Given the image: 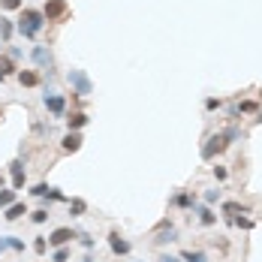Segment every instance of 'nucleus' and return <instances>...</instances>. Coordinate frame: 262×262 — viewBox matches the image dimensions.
<instances>
[{
    "mask_svg": "<svg viewBox=\"0 0 262 262\" xmlns=\"http://www.w3.org/2000/svg\"><path fill=\"white\" fill-rule=\"evenodd\" d=\"M42 24H45V15L40 9H21V19H19V24H15V30H19L21 37L33 40L42 30Z\"/></svg>",
    "mask_w": 262,
    "mask_h": 262,
    "instance_id": "obj_1",
    "label": "nucleus"
},
{
    "mask_svg": "<svg viewBox=\"0 0 262 262\" xmlns=\"http://www.w3.org/2000/svg\"><path fill=\"white\" fill-rule=\"evenodd\" d=\"M69 84H73V94L76 97H91L94 94V84H91V79H87V73L84 69H69Z\"/></svg>",
    "mask_w": 262,
    "mask_h": 262,
    "instance_id": "obj_2",
    "label": "nucleus"
},
{
    "mask_svg": "<svg viewBox=\"0 0 262 262\" xmlns=\"http://www.w3.org/2000/svg\"><path fill=\"white\" fill-rule=\"evenodd\" d=\"M42 102H45V109L55 115V118H63V112H66V100H63V94H58V91H45Z\"/></svg>",
    "mask_w": 262,
    "mask_h": 262,
    "instance_id": "obj_3",
    "label": "nucleus"
},
{
    "mask_svg": "<svg viewBox=\"0 0 262 262\" xmlns=\"http://www.w3.org/2000/svg\"><path fill=\"white\" fill-rule=\"evenodd\" d=\"M66 12H69V6H66V0H45V9H42V15H45V21H58V19H63Z\"/></svg>",
    "mask_w": 262,
    "mask_h": 262,
    "instance_id": "obj_4",
    "label": "nucleus"
},
{
    "mask_svg": "<svg viewBox=\"0 0 262 262\" xmlns=\"http://www.w3.org/2000/svg\"><path fill=\"white\" fill-rule=\"evenodd\" d=\"M226 145H229V139H226V133H223V136H211V139H208V145L202 148V157H205V160H211V157H214V154H220Z\"/></svg>",
    "mask_w": 262,
    "mask_h": 262,
    "instance_id": "obj_5",
    "label": "nucleus"
},
{
    "mask_svg": "<svg viewBox=\"0 0 262 262\" xmlns=\"http://www.w3.org/2000/svg\"><path fill=\"white\" fill-rule=\"evenodd\" d=\"M30 58H33V63L42 66V69H48L51 63H55V58H51V48H48V45H33Z\"/></svg>",
    "mask_w": 262,
    "mask_h": 262,
    "instance_id": "obj_6",
    "label": "nucleus"
},
{
    "mask_svg": "<svg viewBox=\"0 0 262 262\" xmlns=\"http://www.w3.org/2000/svg\"><path fill=\"white\" fill-rule=\"evenodd\" d=\"M73 238H79V235L69 229V226H60V229H55V232L48 235V244H51V247H63V244L73 241Z\"/></svg>",
    "mask_w": 262,
    "mask_h": 262,
    "instance_id": "obj_7",
    "label": "nucleus"
},
{
    "mask_svg": "<svg viewBox=\"0 0 262 262\" xmlns=\"http://www.w3.org/2000/svg\"><path fill=\"white\" fill-rule=\"evenodd\" d=\"M109 247H112L115 256H127L130 253V241L121 238V232H109Z\"/></svg>",
    "mask_w": 262,
    "mask_h": 262,
    "instance_id": "obj_8",
    "label": "nucleus"
},
{
    "mask_svg": "<svg viewBox=\"0 0 262 262\" xmlns=\"http://www.w3.org/2000/svg\"><path fill=\"white\" fill-rule=\"evenodd\" d=\"M9 172H12V190H21L24 187V163L21 160H12L9 163Z\"/></svg>",
    "mask_w": 262,
    "mask_h": 262,
    "instance_id": "obj_9",
    "label": "nucleus"
},
{
    "mask_svg": "<svg viewBox=\"0 0 262 262\" xmlns=\"http://www.w3.org/2000/svg\"><path fill=\"white\" fill-rule=\"evenodd\" d=\"M81 142H84L81 133H66V136H63V142H60V148H63L66 154H73V151H79V148H81Z\"/></svg>",
    "mask_w": 262,
    "mask_h": 262,
    "instance_id": "obj_10",
    "label": "nucleus"
},
{
    "mask_svg": "<svg viewBox=\"0 0 262 262\" xmlns=\"http://www.w3.org/2000/svg\"><path fill=\"white\" fill-rule=\"evenodd\" d=\"M15 76H19V81H21L24 87H37V84H40V76L33 73V69H19Z\"/></svg>",
    "mask_w": 262,
    "mask_h": 262,
    "instance_id": "obj_11",
    "label": "nucleus"
},
{
    "mask_svg": "<svg viewBox=\"0 0 262 262\" xmlns=\"http://www.w3.org/2000/svg\"><path fill=\"white\" fill-rule=\"evenodd\" d=\"M12 73H19V69H15V60L9 55H0V81H3L6 76H12Z\"/></svg>",
    "mask_w": 262,
    "mask_h": 262,
    "instance_id": "obj_12",
    "label": "nucleus"
},
{
    "mask_svg": "<svg viewBox=\"0 0 262 262\" xmlns=\"http://www.w3.org/2000/svg\"><path fill=\"white\" fill-rule=\"evenodd\" d=\"M87 121H91V118H87L84 112H76L73 118H69V133H79V130H81V127L87 124Z\"/></svg>",
    "mask_w": 262,
    "mask_h": 262,
    "instance_id": "obj_13",
    "label": "nucleus"
},
{
    "mask_svg": "<svg viewBox=\"0 0 262 262\" xmlns=\"http://www.w3.org/2000/svg\"><path fill=\"white\" fill-rule=\"evenodd\" d=\"M12 33H15V24H12L9 19H0V40L9 42V40H12Z\"/></svg>",
    "mask_w": 262,
    "mask_h": 262,
    "instance_id": "obj_14",
    "label": "nucleus"
},
{
    "mask_svg": "<svg viewBox=\"0 0 262 262\" xmlns=\"http://www.w3.org/2000/svg\"><path fill=\"white\" fill-rule=\"evenodd\" d=\"M193 208H196V214H199V220H202L205 226H211V223L217 220V217L211 214V208H205V205H193Z\"/></svg>",
    "mask_w": 262,
    "mask_h": 262,
    "instance_id": "obj_15",
    "label": "nucleus"
},
{
    "mask_svg": "<svg viewBox=\"0 0 262 262\" xmlns=\"http://www.w3.org/2000/svg\"><path fill=\"white\" fill-rule=\"evenodd\" d=\"M21 214H27V211H24V205H21V202H15V205L6 208V214H3V217H6V220H19Z\"/></svg>",
    "mask_w": 262,
    "mask_h": 262,
    "instance_id": "obj_16",
    "label": "nucleus"
},
{
    "mask_svg": "<svg viewBox=\"0 0 262 262\" xmlns=\"http://www.w3.org/2000/svg\"><path fill=\"white\" fill-rule=\"evenodd\" d=\"M169 241H178V232H175V226H169V229H163L160 235H157V244H169Z\"/></svg>",
    "mask_w": 262,
    "mask_h": 262,
    "instance_id": "obj_17",
    "label": "nucleus"
},
{
    "mask_svg": "<svg viewBox=\"0 0 262 262\" xmlns=\"http://www.w3.org/2000/svg\"><path fill=\"white\" fill-rule=\"evenodd\" d=\"M172 202H175V205H178V208H193V205H196V199H193V196H190V193H178V196H175Z\"/></svg>",
    "mask_w": 262,
    "mask_h": 262,
    "instance_id": "obj_18",
    "label": "nucleus"
},
{
    "mask_svg": "<svg viewBox=\"0 0 262 262\" xmlns=\"http://www.w3.org/2000/svg\"><path fill=\"white\" fill-rule=\"evenodd\" d=\"M84 199H69V214H73V217H81L84 214Z\"/></svg>",
    "mask_w": 262,
    "mask_h": 262,
    "instance_id": "obj_19",
    "label": "nucleus"
},
{
    "mask_svg": "<svg viewBox=\"0 0 262 262\" xmlns=\"http://www.w3.org/2000/svg\"><path fill=\"white\" fill-rule=\"evenodd\" d=\"M15 205V190H0V208Z\"/></svg>",
    "mask_w": 262,
    "mask_h": 262,
    "instance_id": "obj_20",
    "label": "nucleus"
},
{
    "mask_svg": "<svg viewBox=\"0 0 262 262\" xmlns=\"http://www.w3.org/2000/svg\"><path fill=\"white\" fill-rule=\"evenodd\" d=\"M181 259H184V262H208V256H205L202 250H187Z\"/></svg>",
    "mask_w": 262,
    "mask_h": 262,
    "instance_id": "obj_21",
    "label": "nucleus"
},
{
    "mask_svg": "<svg viewBox=\"0 0 262 262\" xmlns=\"http://www.w3.org/2000/svg\"><path fill=\"white\" fill-rule=\"evenodd\" d=\"M223 211H226V214H247V208L238 205V202H226V205H223Z\"/></svg>",
    "mask_w": 262,
    "mask_h": 262,
    "instance_id": "obj_22",
    "label": "nucleus"
},
{
    "mask_svg": "<svg viewBox=\"0 0 262 262\" xmlns=\"http://www.w3.org/2000/svg\"><path fill=\"white\" fill-rule=\"evenodd\" d=\"M51 262H69V250L66 247H58L55 256H51Z\"/></svg>",
    "mask_w": 262,
    "mask_h": 262,
    "instance_id": "obj_23",
    "label": "nucleus"
},
{
    "mask_svg": "<svg viewBox=\"0 0 262 262\" xmlns=\"http://www.w3.org/2000/svg\"><path fill=\"white\" fill-rule=\"evenodd\" d=\"M6 247H12V250H19V253H21V250H24V241H21V238H12V235H9V238H6Z\"/></svg>",
    "mask_w": 262,
    "mask_h": 262,
    "instance_id": "obj_24",
    "label": "nucleus"
},
{
    "mask_svg": "<svg viewBox=\"0 0 262 262\" xmlns=\"http://www.w3.org/2000/svg\"><path fill=\"white\" fill-rule=\"evenodd\" d=\"M45 196H48L51 202H66V196L60 193V190H55V187H48V193H45Z\"/></svg>",
    "mask_w": 262,
    "mask_h": 262,
    "instance_id": "obj_25",
    "label": "nucleus"
},
{
    "mask_svg": "<svg viewBox=\"0 0 262 262\" xmlns=\"http://www.w3.org/2000/svg\"><path fill=\"white\" fill-rule=\"evenodd\" d=\"M232 223L241 226V229H253V220H247V217H232Z\"/></svg>",
    "mask_w": 262,
    "mask_h": 262,
    "instance_id": "obj_26",
    "label": "nucleus"
},
{
    "mask_svg": "<svg viewBox=\"0 0 262 262\" xmlns=\"http://www.w3.org/2000/svg\"><path fill=\"white\" fill-rule=\"evenodd\" d=\"M0 6H3V9H21V0H0Z\"/></svg>",
    "mask_w": 262,
    "mask_h": 262,
    "instance_id": "obj_27",
    "label": "nucleus"
},
{
    "mask_svg": "<svg viewBox=\"0 0 262 262\" xmlns=\"http://www.w3.org/2000/svg\"><path fill=\"white\" fill-rule=\"evenodd\" d=\"M30 220H33V223H45V220H48V211H45V208H40V211H33Z\"/></svg>",
    "mask_w": 262,
    "mask_h": 262,
    "instance_id": "obj_28",
    "label": "nucleus"
},
{
    "mask_svg": "<svg viewBox=\"0 0 262 262\" xmlns=\"http://www.w3.org/2000/svg\"><path fill=\"white\" fill-rule=\"evenodd\" d=\"M33 250H37V253H45V250H48V241H45V238H37V241H33Z\"/></svg>",
    "mask_w": 262,
    "mask_h": 262,
    "instance_id": "obj_29",
    "label": "nucleus"
},
{
    "mask_svg": "<svg viewBox=\"0 0 262 262\" xmlns=\"http://www.w3.org/2000/svg\"><path fill=\"white\" fill-rule=\"evenodd\" d=\"M217 199H220V190H208V193H205V202L208 205H214Z\"/></svg>",
    "mask_w": 262,
    "mask_h": 262,
    "instance_id": "obj_30",
    "label": "nucleus"
},
{
    "mask_svg": "<svg viewBox=\"0 0 262 262\" xmlns=\"http://www.w3.org/2000/svg\"><path fill=\"white\" fill-rule=\"evenodd\" d=\"M30 193H33V196H45V193H48V184H37Z\"/></svg>",
    "mask_w": 262,
    "mask_h": 262,
    "instance_id": "obj_31",
    "label": "nucleus"
},
{
    "mask_svg": "<svg viewBox=\"0 0 262 262\" xmlns=\"http://www.w3.org/2000/svg\"><path fill=\"white\" fill-rule=\"evenodd\" d=\"M226 175H229V172H226L223 166H214V178H217V181H226Z\"/></svg>",
    "mask_w": 262,
    "mask_h": 262,
    "instance_id": "obj_32",
    "label": "nucleus"
},
{
    "mask_svg": "<svg viewBox=\"0 0 262 262\" xmlns=\"http://www.w3.org/2000/svg\"><path fill=\"white\" fill-rule=\"evenodd\" d=\"M205 109H208V112H214V109H220V100H214V97H211V100H205Z\"/></svg>",
    "mask_w": 262,
    "mask_h": 262,
    "instance_id": "obj_33",
    "label": "nucleus"
},
{
    "mask_svg": "<svg viewBox=\"0 0 262 262\" xmlns=\"http://www.w3.org/2000/svg\"><path fill=\"white\" fill-rule=\"evenodd\" d=\"M79 238H81V244H84V247H87V250H91V247H94V238H91V235H84V232H79Z\"/></svg>",
    "mask_w": 262,
    "mask_h": 262,
    "instance_id": "obj_34",
    "label": "nucleus"
},
{
    "mask_svg": "<svg viewBox=\"0 0 262 262\" xmlns=\"http://www.w3.org/2000/svg\"><path fill=\"white\" fill-rule=\"evenodd\" d=\"M160 262H181V259H178V256H169V253H166V256H160Z\"/></svg>",
    "mask_w": 262,
    "mask_h": 262,
    "instance_id": "obj_35",
    "label": "nucleus"
},
{
    "mask_svg": "<svg viewBox=\"0 0 262 262\" xmlns=\"http://www.w3.org/2000/svg\"><path fill=\"white\" fill-rule=\"evenodd\" d=\"M6 250V238H0V253H3Z\"/></svg>",
    "mask_w": 262,
    "mask_h": 262,
    "instance_id": "obj_36",
    "label": "nucleus"
},
{
    "mask_svg": "<svg viewBox=\"0 0 262 262\" xmlns=\"http://www.w3.org/2000/svg\"><path fill=\"white\" fill-rule=\"evenodd\" d=\"M81 262H94V259H91V256H84V259H81Z\"/></svg>",
    "mask_w": 262,
    "mask_h": 262,
    "instance_id": "obj_37",
    "label": "nucleus"
},
{
    "mask_svg": "<svg viewBox=\"0 0 262 262\" xmlns=\"http://www.w3.org/2000/svg\"><path fill=\"white\" fill-rule=\"evenodd\" d=\"M0 187H3V178H0Z\"/></svg>",
    "mask_w": 262,
    "mask_h": 262,
    "instance_id": "obj_38",
    "label": "nucleus"
}]
</instances>
